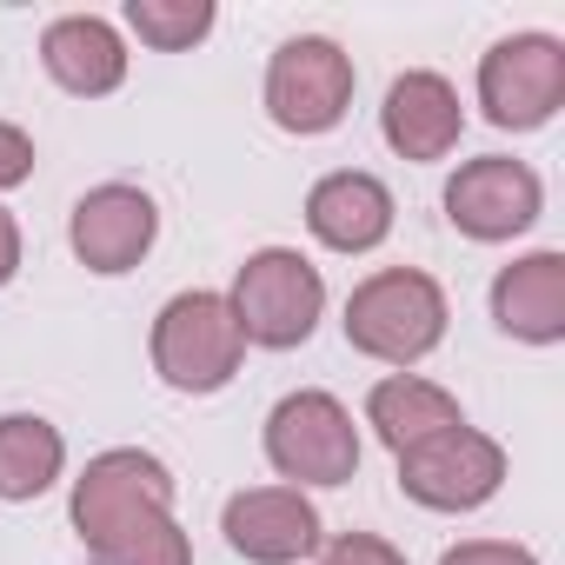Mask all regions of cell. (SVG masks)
Masks as SVG:
<instances>
[{"mask_svg": "<svg viewBox=\"0 0 565 565\" xmlns=\"http://www.w3.org/2000/svg\"><path fill=\"white\" fill-rule=\"evenodd\" d=\"M34 167H41L34 134H28V127H14V120H0V193L28 186V180H34Z\"/></svg>", "mask_w": 565, "mask_h": 565, "instance_id": "22", "label": "cell"}, {"mask_svg": "<svg viewBox=\"0 0 565 565\" xmlns=\"http://www.w3.org/2000/svg\"><path fill=\"white\" fill-rule=\"evenodd\" d=\"M147 360H153L160 386L193 393V399L233 386V373L246 366V340H239V320H233L226 294H213V287L173 294V300L153 313Z\"/></svg>", "mask_w": 565, "mask_h": 565, "instance_id": "3", "label": "cell"}, {"mask_svg": "<svg viewBox=\"0 0 565 565\" xmlns=\"http://www.w3.org/2000/svg\"><path fill=\"white\" fill-rule=\"evenodd\" d=\"M393 186L366 167H333L307 186V233L327 253H373L393 233Z\"/></svg>", "mask_w": 565, "mask_h": 565, "instance_id": "14", "label": "cell"}, {"mask_svg": "<svg viewBox=\"0 0 565 565\" xmlns=\"http://www.w3.org/2000/svg\"><path fill=\"white\" fill-rule=\"evenodd\" d=\"M320 565H406V552L380 532H333L320 545Z\"/></svg>", "mask_w": 565, "mask_h": 565, "instance_id": "20", "label": "cell"}, {"mask_svg": "<svg viewBox=\"0 0 565 565\" xmlns=\"http://www.w3.org/2000/svg\"><path fill=\"white\" fill-rule=\"evenodd\" d=\"M565 107V41L558 34H505L479 54V114L499 134H539Z\"/></svg>", "mask_w": 565, "mask_h": 565, "instance_id": "6", "label": "cell"}, {"mask_svg": "<svg viewBox=\"0 0 565 565\" xmlns=\"http://www.w3.org/2000/svg\"><path fill=\"white\" fill-rule=\"evenodd\" d=\"M266 466L287 479L294 492L307 486H347L360 472V426L347 413V399H333L327 386H300L266 413Z\"/></svg>", "mask_w": 565, "mask_h": 565, "instance_id": "5", "label": "cell"}, {"mask_svg": "<svg viewBox=\"0 0 565 565\" xmlns=\"http://www.w3.org/2000/svg\"><path fill=\"white\" fill-rule=\"evenodd\" d=\"M87 565H193V539L173 512H147L120 525L114 539L87 545Z\"/></svg>", "mask_w": 565, "mask_h": 565, "instance_id": "18", "label": "cell"}, {"mask_svg": "<svg viewBox=\"0 0 565 565\" xmlns=\"http://www.w3.org/2000/svg\"><path fill=\"white\" fill-rule=\"evenodd\" d=\"M459 134H466V107H459V87L446 74L413 67V74H399L386 87V100H380V140L399 160L433 167V160H446L459 147Z\"/></svg>", "mask_w": 565, "mask_h": 565, "instance_id": "12", "label": "cell"}, {"mask_svg": "<svg viewBox=\"0 0 565 565\" xmlns=\"http://www.w3.org/2000/svg\"><path fill=\"white\" fill-rule=\"evenodd\" d=\"M446 320H452V307H446V287L433 273L380 266V273H366L360 287L347 294V320L340 327H347L353 353H366V360H380L393 373H413L419 360L439 353Z\"/></svg>", "mask_w": 565, "mask_h": 565, "instance_id": "1", "label": "cell"}, {"mask_svg": "<svg viewBox=\"0 0 565 565\" xmlns=\"http://www.w3.org/2000/svg\"><path fill=\"white\" fill-rule=\"evenodd\" d=\"M220 532L246 565H307L327 545V519L294 486H246L220 505Z\"/></svg>", "mask_w": 565, "mask_h": 565, "instance_id": "11", "label": "cell"}, {"mask_svg": "<svg viewBox=\"0 0 565 565\" xmlns=\"http://www.w3.org/2000/svg\"><path fill=\"white\" fill-rule=\"evenodd\" d=\"M226 307L239 320V340L259 353H294L327 320V279L300 246H259L239 259Z\"/></svg>", "mask_w": 565, "mask_h": 565, "instance_id": "2", "label": "cell"}, {"mask_svg": "<svg viewBox=\"0 0 565 565\" xmlns=\"http://www.w3.org/2000/svg\"><path fill=\"white\" fill-rule=\"evenodd\" d=\"M353 54L327 34H294V41H279L273 61H266V120L279 134H294V140H320L333 134L347 114H353Z\"/></svg>", "mask_w": 565, "mask_h": 565, "instance_id": "4", "label": "cell"}, {"mask_svg": "<svg viewBox=\"0 0 565 565\" xmlns=\"http://www.w3.org/2000/svg\"><path fill=\"white\" fill-rule=\"evenodd\" d=\"M147 512H173V472L147 446H107V452H94L81 466L74 492H67V519H74L81 545H100V539H114L120 525H134Z\"/></svg>", "mask_w": 565, "mask_h": 565, "instance_id": "8", "label": "cell"}, {"mask_svg": "<svg viewBox=\"0 0 565 565\" xmlns=\"http://www.w3.org/2000/svg\"><path fill=\"white\" fill-rule=\"evenodd\" d=\"M439 206H446L452 233H466L479 246H505V239H519V233L539 226L545 180L525 160H512V153H479V160H459L452 167Z\"/></svg>", "mask_w": 565, "mask_h": 565, "instance_id": "9", "label": "cell"}, {"mask_svg": "<svg viewBox=\"0 0 565 565\" xmlns=\"http://www.w3.org/2000/svg\"><path fill=\"white\" fill-rule=\"evenodd\" d=\"M492 327L519 347H558L565 340V253L558 246H539V253H519L492 273Z\"/></svg>", "mask_w": 565, "mask_h": 565, "instance_id": "13", "label": "cell"}, {"mask_svg": "<svg viewBox=\"0 0 565 565\" xmlns=\"http://www.w3.org/2000/svg\"><path fill=\"white\" fill-rule=\"evenodd\" d=\"M439 565H539V552L512 539H459L439 552Z\"/></svg>", "mask_w": 565, "mask_h": 565, "instance_id": "21", "label": "cell"}, {"mask_svg": "<svg viewBox=\"0 0 565 565\" xmlns=\"http://www.w3.org/2000/svg\"><path fill=\"white\" fill-rule=\"evenodd\" d=\"M127 34H140V47L153 54H186L213 34V0H127Z\"/></svg>", "mask_w": 565, "mask_h": 565, "instance_id": "19", "label": "cell"}, {"mask_svg": "<svg viewBox=\"0 0 565 565\" xmlns=\"http://www.w3.org/2000/svg\"><path fill=\"white\" fill-rule=\"evenodd\" d=\"M67 472V439L54 419L41 413H0V499L28 505L41 492H54Z\"/></svg>", "mask_w": 565, "mask_h": 565, "instance_id": "17", "label": "cell"}, {"mask_svg": "<svg viewBox=\"0 0 565 565\" xmlns=\"http://www.w3.org/2000/svg\"><path fill=\"white\" fill-rule=\"evenodd\" d=\"M41 67L74 100H107L127 87V41L100 14H61L41 28Z\"/></svg>", "mask_w": 565, "mask_h": 565, "instance_id": "15", "label": "cell"}, {"mask_svg": "<svg viewBox=\"0 0 565 565\" xmlns=\"http://www.w3.org/2000/svg\"><path fill=\"white\" fill-rule=\"evenodd\" d=\"M393 466H399V492L419 512H479L505 486V446L479 426H446V433L406 446Z\"/></svg>", "mask_w": 565, "mask_h": 565, "instance_id": "7", "label": "cell"}, {"mask_svg": "<svg viewBox=\"0 0 565 565\" xmlns=\"http://www.w3.org/2000/svg\"><path fill=\"white\" fill-rule=\"evenodd\" d=\"M153 239H160V206H153V193L134 186V180H100V186H87V193L74 200V213H67V246H74V259H81L87 273H100V279L134 273V266L153 253Z\"/></svg>", "mask_w": 565, "mask_h": 565, "instance_id": "10", "label": "cell"}, {"mask_svg": "<svg viewBox=\"0 0 565 565\" xmlns=\"http://www.w3.org/2000/svg\"><path fill=\"white\" fill-rule=\"evenodd\" d=\"M14 273H21V220L0 206V287H14Z\"/></svg>", "mask_w": 565, "mask_h": 565, "instance_id": "23", "label": "cell"}, {"mask_svg": "<svg viewBox=\"0 0 565 565\" xmlns=\"http://www.w3.org/2000/svg\"><path fill=\"white\" fill-rule=\"evenodd\" d=\"M366 426H373V439L399 459L406 446H419V439H433V433H446V426H466V413H459V399H452L446 386H433V380H419V373H386V380L366 393Z\"/></svg>", "mask_w": 565, "mask_h": 565, "instance_id": "16", "label": "cell"}]
</instances>
